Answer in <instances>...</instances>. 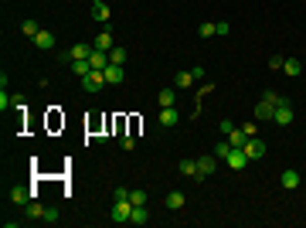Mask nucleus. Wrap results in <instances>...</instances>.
Here are the masks:
<instances>
[{
  "label": "nucleus",
  "instance_id": "36",
  "mask_svg": "<svg viewBox=\"0 0 306 228\" xmlns=\"http://www.w3.org/2000/svg\"><path fill=\"white\" fill-rule=\"evenodd\" d=\"M231 129H238V126L231 123V119H221V133H225V137H228V133H231Z\"/></svg>",
  "mask_w": 306,
  "mask_h": 228
},
{
  "label": "nucleus",
  "instance_id": "24",
  "mask_svg": "<svg viewBox=\"0 0 306 228\" xmlns=\"http://www.w3.org/2000/svg\"><path fill=\"white\" fill-rule=\"evenodd\" d=\"M126 58H129V51H126V48H119V45L109 51V61H113V65H126Z\"/></svg>",
  "mask_w": 306,
  "mask_h": 228
},
{
  "label": "nucleus",
  "instance_id": "20",
  "mask_svg": "<svg viewBox=\"0 0 306 228\" xmlns=\"http://www.w3.org/2000/svg\"><path fill=\"white\" fill-rule=\"evenodd\" d=\"M68 69H72V75H79V79H85V75L92 72V65H89V58H79V61H72Z\"/></svg>",
  "mask_w": 306,
  "mask_h": 228
},
{
  "label": "nucleus",
  "instance_id": "11",
  "mask_svg": "<svg viewBox=\"0 0 306 228\" xmlns=\"http://www.w3.org/2000/svg\"><path fill=\"white\" fill-rule=\"evenodd\" d=\"M177 171H181L184 177H194V181H201V174H197V160H191V157H184L181 164H177Z\"/></svg>",
  "mask_w": 306,
  "mask_h": 228
},
{
  "label": "nucleus",
  "instance_id": "15",
  "mask_svg": "<svg viewBox=\"0 0 306 228\" xmlns=\"http://www.w3.org/2000/svg\"><path fill=\"white\" fill-rule=\"evenodd\" d=\"M24 218H27V221H38V218H45V205H38V201H27V205H24Z\"/></svg>",
  "mask_w": 306,
  "mask_h": 228
},
{
  "label": "nucleus",
  "instance_id": "16",
  "mask_svg": "<svg viewBox=\"0 0 306 228\" xmlns=\"http://www.w3.org/2000/svg\"><path fill=\"white\" fill-rule=\"evenodd\" d=\"M106 82H109V85H119V82H126L123 65H109V69H106Z\"/></svg>",
  "mask_w": 306,
  "mask_h": 228
},
{
  "label": "nucleus",
  "instance_id": "14",
  "mask_svg": "<svg viewBox=\"0 0 306 228\" xmlns=\"http://www.w3.org/2000/svg\"><path fill=\"white\" fill-rule=\"evenodd\" d=\"M194 82H197V79H194L191 69H187V72H177V75H174V89H191Z\"/></svg>",
  "mask_w": 306,
  "mask_h": 228
},
{
  "label": "nucleus",
  "instance_id": "1",
  "mask_svg": "<svg viewBox=\"0 0 306 228\" xmlns=\"http://www.w3.org/2000/svg\"><path fill=\"white\" fill-rule=\"evenodd\" d=\"M293 119H296L293 103H289V99H283V103L276 106V116H272V123H276V126H293Z\"/></svg>",
  "mask_w": 306,
  "mask_h": 228
},
{
  "label": "nucleus",
  "instance_id": "5",
  "mask_svg": "<svg viewBox=\"0 0 306 228\" xmlns=\"http://www.w3.org/2000/svg\"><path fill=\"white\" fill-rule=\"evenodd\" d=\"M279 184H283V191H296V187L303 184V174L296 171V167H286V171L279 174Z\"/></svg>",
  "mask_w": 306,
  "mask_h": 228
},
{
  "label": "nucleus",
  "instance_id": "8",
  "mask_svg": "<svg viewBox=\"0 0 306 228\" xmlns=\"http://www.w3.org/2000/svg\"><path fill=\"white\" fill-rule=\"evenodd\" d=\"M89 65H92V69H99V72H106L109 65H113V61H109V51H95V48H92Z\"/></svg>",
  "mask_w": 306,
  "mask_h": 228
},
{
  "label": "nucleus",
  "instance_id": "19",
  "mask_svg": "<svg viewBox=\"0 0 306 228\" xmlns=\"http://www.w3.org/2000/svg\"><path fill=\"white\" fill-rule=\"evenodd\" d=\"M184 205H187V198H184V191H170V194H167V208H170V211H181Z\"/></svg>",
  "mask_w": 306,
  "mask_h": 228
},
{
  "label": "nucleus",
  "instance_id": "34",
  "mask_svg": "<svg viewBox=\"0 0 306 228\" xmlns=\"http://www.w3.org/2000/svg\"><path fill=\"white\" fill-rule=\"evenodd\" d=\"M242 133H245V137H259V129H255V123H242Z\"/></svg>",
  "mask_w": 306,
  "mask_h": 228
},
{
  "label": "nucleus",
  "instance_id": "18",
  "mask_svg": "<svg viewBox=\"0 0 306 228\" xmlns=\"http://www.w3.org/2000/svg\"><path fill=\"white\" fill-rule=\"evenodd\" d=\"M113 35H109V31H99V35H95V51H113Z\"/></svg>",
  "mask_w": 306,
  "mask_h": 228
},
{
  "label": "nucleus",
  "instance_id": "12",
  "mask_svg": "<svg viewBox=\"0 0 306 228\" xmlns=\"http://www.w3.org/2000/svg\"><path fill=\"white\" fill-rule=\"evenodd\" d=\"M34 48H41V51H51V48H55V35L41 27V31H38V38H34Z\"/></svg>",
  "mask_w": 306,
  "mask_h": 228
},
{
  "label": "nucleus",
  "instance_id": "10",
  "mask_svg": "<svg viewBox=\"0 0 306 228\" xmlns=\"http://www.w3.org/2000/svg\"><path fill=\"white\" fill-rule=\"evenodd\" d=\"M109 14H113V11H109V4H106V0H92V17H95L99 24L109 21Z\"/></svg>",
  "mask_w": 306,
  "mask_h": 228
},
{
  "label": "nucleus",
  "instance_id": "3",
  "mask_svg": "<svg viewBox=\"0 0 306 228\" xmlns=\"http://www.w3.org/2000/svg\"><path fill=\"white\" fill-rule=\"evenodd\" d=\"M129 215H133V201H129V198L113 201V221H116V225H126V221H129Z\"/></svg>",
  "mask_w": 306,
  "mask_h": 228
},
{
  "label": "nucleus",
  "instance_id": "7",
  "mask_svg": "<svg viewBox=\"0 0 306 228\" xmlns=\"http://www.w3.org/2000/svg\"><path fill=\"white\" fill-rule=\"evenodd\" d=\"M218 164H221V160H218L215 153H208V157H197V174H201V177H211V174L218 171Z\"/></svg>",
  "mask_w": 306,
  "mask_h": 228
},
{
  "label": "nucleus",
  "instance_id": "32",
  "mask_svg": "<svg viewBox=\"0 0 306 228\" xmlns=\"http://www.w3.org/2000/svg\"><path fill=\"white\" fill-rule=\"evenodd\" d=\"M58 218H61V215H58V208H45V218H41V221H48V225H55Z\"/></svg>",
  "mask_w": 306,
  "mask_h": 228
},
{
  "label": "nucleus",
  "instance_id": "4",
  "mask_svg": "<svg viewBox=\"0 0 306 228\" xmlns=\"http://www.w3.org/2000/svg\"><path fill=\"white\" fill-rule=\"evenodd\" d=\"M102 85H109V82H106V72H99V69H92L89 75L82 79V89L85 92H99Z\"/></svg>",
  "mask_w": 306,
  "mask_h": 228
},
{
  "label": "nucleus",
  "instance_id": "25",
  "mask_svg": "<svg viewBox=\"0 0 306 228\" xmlns=\"http://www.w3.org/2000/svg\"><path fill=\"white\" fill-rule=\"evenodd\" d=\"M245 133H242V126H238V129H231V133H228V143H231V147H245Z\"/></svg>",
  "mask_w": 306,
  "mask_h": 228
},
{
  "label": "nucleus",
  "instance_id": "29",
  "mask_svg": "<svg viewBox=\"0 0 306 228\" xmlns=\"http://www.w3.org/2000/svg\"><path fill=\"white\" fill-rule=\"evenodd\" d=\"M262 99H265V103H272V106H279V103H283V95H279V92H272V89L262 92Z\"/></svg>",
  "mask_w": 306,
  "mask_h": 228
},
{
  "label": "nucleus",
  "instance_id": "31",
  "mask_svg": "<svg viewBox=\"0 0 306 228\" xmlns=\"http://www.w3.org/2000/svg\"><path fill=\"white\" fill-rule=\"evenodd\" d=\"M129 201H133V208L136 205H147V191H129Z\"/></svg>",
  "mask_w": 306,
  "mask_h": 228
},
{
  "label": "nucleus",
  "instance_id": "33",
  "mask_svg": "<svg viewBox=\"0 0 306 228\" xmlns=\"http://www.w3.org/2000/svg\"><path fill=\"white\" fill-rule=\"evenodd\" d=\"M119 147H123V150H133V147H136L133 133H123V137H119Z\"/></svg>",
  "mask_w": 306,
  "mask_h": 228
},
{
  "label": "nucleus",
  "instance_id": "23",
  "mask_svg": "<svg viewBox=\"0 0 306 228\" xmlns=\"http://www.w3.org/2000/svg\"><path fill=\"white\" fill-rule=\"evenodd\" d=\"M283 72H286V75H293V79H296V75L303 72V61H299V58H286V61H283Z\"/></svg>",
  "mask_w": 306,
  "mask_h": 228
},
{
  "label": "nucleus",
  "instance_id": "28",
  "mask_svg": "<svg viewBox=\"0 0 306 228\" xmlns=\"http://www.w3.org/2000/svg\"><path fill=\"white\" fill-rule=\"evenodd\" d=\"M228 150H231V143H228V140H221V143L215 147V157H218V160H225V157H228Z\"/></svg>",
  "mask_w": 306,
  "mask_h": 228
},
{
  "label": "nucleus",
  "instance_id": "35",
  "mask_svg": "<svg viewBox=\"0 0 306 228\" xmlns=\"http://www.w3.org/2000/svg\"><path fill=\"white\" fill-rule=\"evenodd\" d=\"M283 61H286L283 55H272V58H269V69H276V72H279V69H283Z\"/></svg>",
  "mask_w": 306,
  "mask_h": 228
},
{
  "label": "nucleus",
  "instance_id": "17",
  "mask_svg": "<svg viewBox=\"0 0 306 228\" xmlns=\"http://www.w3.org/2000/svg\"><path fill=\"white\" fill-rule=\"evenodd\" d=\"M157 103H160V109H167V106H177V89H160Z\"/></svg>",
  "mask_w": 306,
  "mask_h": 228
},
{
  "label": "nucleus",
  "instance_id": "2",
  "mask_svg": "<svg viewBox=\"0 0 306 228\" xmlns=\"http://www.w3.org/2000/svg\"><path fill=\"white\" fill-rule=\"evenodd\" d=\"M221 164H228L231 171H245V167H249L252 160L245 157V150H242V147H231V150H228V157L221 160Z\"/></svg>",
  "mask_w": 306,
  "mask_h": 228
},
{
  "label": "nucleus",
  "instance_id": "13",
  "mask_svg": "<svg viewBox=\"0 0 306 228\" xmlns=\"http://www.w3.org/2000/svg\"><path fill=\"white\" fill-rule=\"evenodd\" d=\"M177 123H181V116H177V109H174V106L160 109V126H163V129H170V126H177Z\"/></svg>",
  "mask_w": 306,
  "mask_h": 228
},
{
  "label": "nucleus",
  "instance_id": "6",
  "mask_svg": "<svg viewBox=\"0 0 306 228\" xmlns=\"http://www.w3.org/2000/svg\"><path fill=\"white\" fill-rule=\"evenodd\" d=\"M242 150H245V157H249V160H262V157H265V143H262L259 137H249Z\"/></svg>",
  "mask_w": 306,
  "mask_h": 228
},
{
  "label": "nucleus",
  "instance_id": "22",
  "mask_svg": "<svg viewBox=\"0 0 306 228\" xmlns=\"http://www.w3.org/2000/svg\"><path fill=\"white\" fill-rule=\"evenodd\" d=\"M27 198H34V191H27V187H11V201L14 205H27Z\"/></svg>",
  "mask_w": 306,
  "mask_h": 228
},
{
  "label": "nucleus",
  "instance_id": "21",
  "mask_svg": "<svg viewBox=\"0 0 306 228\" xmlns=\"http://www.w3.org/2000/svg\"><path fill=\"white\" fill-rule=\"evenodd\" d=\"M129 221H133V225H147V221H150L147 205H136V208H133V215H129Z\"/></svg>",
  "mask_w": 306,
  "mask_h": 228
},
{
  "label": "nucleus",
  "instance_id": "27",
  "mask_svg": "<svg viewBox=\"0 0 306 228\" xmlns=\"http://www.w3.org/2000/svg\"><path fill=\"white\" fill-rule=\"evenodd\" d=\"M215 35L218 38H228V35H231V24H228V21H218L215 24Z\"/></svg>",
  "mask_w": 306,
  "mask_h": 228
},
{
  "label": "nucleus",
  "instance_id": "26",
  "mask_svg": "<svg viewBox=\"0 0 306 228\" xmlns=\"http://www.w3.org/2000/svg\"><path fill=\"white\" fill-rule=\"evenodd\" d=\"M38 31H41V27H38L34 21H24V24H21V35H24V38H31V41L38 38Z\"/></svg>",
  "mask_w": 306,
  "mask_h": 228
},
{
  "label": "nucleus",
  "instance_id": "30",
  "mask_svg": "<svg viewBox=\"0 0 306 228\" xmlns=\"http://www.w3.org/2000/svg\"><path fill=\"white\" fill-rule=\"evenodd\" d=\"M197 35H201V38H215V24H211V21H204L201 27H197Z\"/></svg>",
  "mask_w": 306,
  "mask_h": 228
},
{
  "label": "nucleus",
  "instance_id": "9",
  "mask_svg": "<svg viewBox=\"0 0 306 228\" xmlns=\"http://www.w3.org/2000/svg\"><path fill=\"white\" fill-rule=\"evenodd\" d=\"M272 116H276V106L262 99V103L255 106V119H259V123H272Z\"/></svg>",
  "mask_w": 306,
  "mask_h": 228
}]
</instances>
